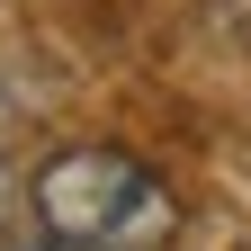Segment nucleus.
<instances>
[{"instance_id":"1","label":"nucleus","mask_w":251,"mask_h":251,"mask_svg":"<svg viewBox=\"0 0 251 251\" xmlns=\"http://www.w3.org/2000/svg\"><path fill=\"white\" fill-rule=\"evenodd\" d=\"M27 215L63 251H162L179 233V198L162 171L117 144H72L27 179Z\"/></svg>"}]
</instances>
